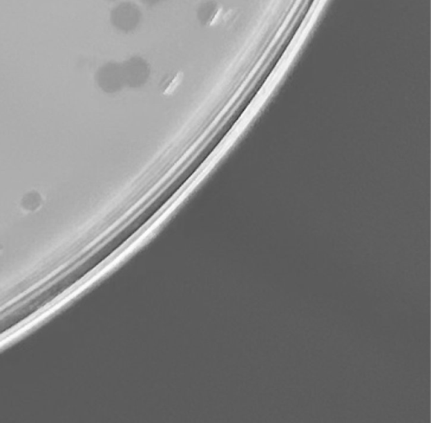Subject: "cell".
<instances>
[{
	"mask_svg": "<svg viewBox=\"0 0 431 423\" xmlns=\"http://www.w3.org/2000/svg\"><path fill=\"white\" fill-rule=\"evenodd\" d=\"M142 20L140 8L136 3L123 1L111 11L110 21L115 30L122 33H130L140 27Z\"/></svg>",
	"mask_w": 431,
	"mask_h": 423,
	"instance_id": "obj_1",
	"label": "cell"
},
{
	"mask_svg": "<svg viewBox=\"0 0 431 423\" xmlns=\"http://www.w3.org/2000/svg\"><path fill=\"white\" fill-rule=\"evenodd\" d=\"M122 69L125 81L133 84L144 82L149 74L147 61L140 56L131 57L122 63Z\"/></svg>",
	"mask_w": 431,
	"mask_h": 423,
	"instance_id": "obj_2",
	"label": "cell"
},
{
	"mask_svg": "<svg viewBox=\"0 0 431 423\" xmlns=\"http://www.w3.org/2000/svg\"><path fill=\"white\" fill-rule=\"evenodd\" d=\"M198 21L204 26L211 27L221 21L223 7L215 0H207L200 5L198 9Z\"/></svg>",
	"mask_w": 431,
	"mask_h": 423,
	"instance_id": "obj_3",
	"label": "cell"
},
{
	"mask_svg": "<svg viewBox=\"0 0 431 423\" xmlns=\"http://www.w3.org/2000/svg\"><path fill=\"white\" fill-rule=\"evenodd\" d=\"M97 77L99 83L105 88L119 86L123 81H125L122 64L115 61L103 65L98 72Z\"/></svg>",
	"mask_w": 431,
	"mask_h": 423,
	"instance_id": "obj_4",
	"label": "cell"
},
{
	"mask_svg": "<svg viewBox=\"0 0 431 423\" xmlns=\"http://www.w3.org/2000/svg\"><path fill=\"white\" fill-rule=\"evenodd\" d=\"M41 198L39 194L32 191L26 194L22 199V206L26 210H34L41 205Z\"/></svg>",
	"mask_w": 431,
	"mask_h": 423,
	"instance_id": "obj_5",
	"label": "cell"
},
{
	"mask_svg": "<svg viewBox=\"0 0 431 423\" xmlns=\"http://www.w3.org/2000/svg\"><path fill=\"white\" fill-rule=\"evenodd\" d=\"M140 1L146 6H155L160 5V3L163 2L164 0H140Z\"/></svg>",
	"mask_w": 431,
	"mask_h": 423,
	"instance_id": "obj_6",
	"label": "cell"
},
{
	"mask_svg": "<svg viewBox=\"0 0 431 423\" xmlns=\"http://www.w3.org/2000/svg\"><path fill=\"white\" fill-rule=\"evenodd\" d=\"M109 1H117V0H109Z\"/></svg>",
	"mask_w": 431,
	"mask_h": 423,
	"instance_id": "obj_7",
	"label": "cell"
}]
</instances>
